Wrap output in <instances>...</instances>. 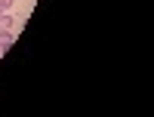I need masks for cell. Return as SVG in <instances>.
<instances>
[{"label": "cell", "mask_w": 154, "mask_h": 117, "mask_svg": "<svg viewBox=\"0 0 154 117\" xmlns=\"http://www.w3.org/2000/svg\"><path fill=\"white\" fill-rule=\"evenodd\" d=\"M16 28V16L12 12H0V31H12Z\"/></svg>", "instance_id": "cell-1"}, {"label": "cell", "mask_w": 154, "mask_h": 117, "mask_svg": "<svg viewBox=\"0 0 154 117\" xmlns=\"http://www.w3.org/2000/svg\"><path fill=\"white\" fill-rule=\"evenodd\" d=\"M12 46V31H0V53Z\"/></svg>", "instance_id": "cell-2"}, {"label": "cell", "mask_w": 154, "mask_h": 117, "mask_svg": "<svg viewBox=\"0 0 154 117\" xmlns=\"http://www.w3.org/2000/svg\"><path fill=\"white\" fill-rule=\"evenodd\" d=\"M12 3H16V0H0V12H9Z\"/></svg>", "instance_id": "cell-3"}]
</instances>
